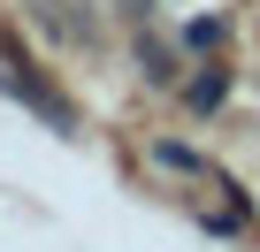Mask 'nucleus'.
Masks as SVG:
<instances>
[{"mask_svg": "<svg viewBox=\"0 0 260 252\" xmlns=\"http://www.w3.org/2000/svg\"><path fill=\"white\" fill-rule=\"evenodd\" d=\"M0 92H8L16 107H31L54 138H77V107H69V99L31 69V61H23V46H16V39H0Z\"/></svg>", "mask_w": 260, "mask_h": 252, "instance_id": "nucleus-1", "label": "nucleus"}, {"mask_svg": "<svg viewBox=\"0 0 260 252\" xmlns=\"http://www.w3.org/2000/svg\"><path fill=\"white\" fill-rule=\"evenodd\" d=\"M130 61H138V77H146L153 92H176V84H184V69H176V46H169L161 31H138V39H130Z\"/></svg>", "mask_w": 260, "mask_h": 252, "instance_id": "nucleus-2", "label": "nucleus"}, {"mask_svg": "<svg viewBox=\"0 0 260 252\" xmlns=\"http://www.w3.org/2000/svg\"><path fill=\"white\" fill-rule=\"evenodd\" d=\"M31 23H39V31H54L61 46H92V39H100V23H92V16H77V0H31Z\"/></svg>", "mask_w": 260, "mask_h": 252, "instance_id": "nucleus-3", "label": "nucleus"}, {"mask_svg": "<svg viewBox=\"0 0 260 252\" xmlns=\"http://www.w3.org/2000/svg\"><path fill=\"white\" fill-rule=\"evenodd\" d=\"M176 92H184V107H191V115H214V107L230 99V69H214V61H207V69H199V77H184Z\"/></svg>", "mask_w": 260, "mask_h": 252, "instance_id": "nucleus-4", "label": "nucleus"}, {"mask_svg": "<svg viewBox=\"0 0 260 252\" xmlns=\"http://www.w3.org/2000/svg\"><path fill=\"white\" fill-rule=\"evenodd\" d=\"M153 168H176V176H214V184H222V168H214L207 153H191V146H176V138H161V146H153Z\"/></svg>", "mask_w": 260, "mask_h": 252, "instance_id": "nucleus-5", "label": "nucleus"}, {"mask_svg": "<svg viewBox=\"0 0 260 252\" xmlns=\"http://www.w3.org/2000/svg\"><path fill=\"white\" fill-rule=\"evenodd\" d=\"M222 39H230V23H222V16H191V23H184V46H191V54H214Z\"/></svg>", "mask_w": 260, "mask_h": 252, "instance_id": "nucleus-6", "label": "nucleus"}]
</instances>
